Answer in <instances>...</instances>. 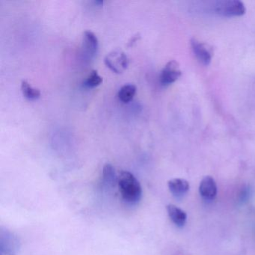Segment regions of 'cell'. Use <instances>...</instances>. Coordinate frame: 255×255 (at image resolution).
I'll list each match as a JSON object with an SVG mask.
<instances>
[{
    "mask_svg": "<svg viewBox=\"0 0 255 255\" xmlns=\"http://www.w3.org/2000/svg\"><path fill=\"white\" fill-rule=\"evenodd\" d=\"M249 195H250V189L249 188H246L242 191L241 195H240V198H241L242 201H246L249 198Z\"/></svg>",
    "mask_w": 255,
    "mask_h": 255,
    "instance_id": "15",
    "label": "cell"
},
{
    "mask_svg": "<svg viewBox=\"0 0 255 255\" xmlns=\"http://www.w3.org/2000/svg\"><path fill=\"white\" fill-rule=\"evenodd\" d=\"M191 47L192 51L198 62L207 66L210 65L213 59V49L208 44L198 41L196 38L191 40Z\"/></svg>",
    "mask_w": 255,
    "mask_h": 255,
    "instance_id": "5",
    "label": "cell"
},
{
    "mask_svg": "<svg viewBox=\"0 0 255 255\" xmlns=\"http://www.w3.org/2000/svg\"><path fill=\"white\" fill-rule=\"evenodd\" d=\"M104 62L112 71L119 74L128 68L129 61L126 53L121 49L117 48L106 56Z\"/></svg>",
    "mask_w": 255,
    "mask_h": 255,
    "instance_id": "4",
    "label": "cell"
},
{
    "mask_svg": "<svg viewBox=\"0 0 255 255\" xmlns=\"http://www.w3.org/2000/svg\"><path fill=\"white\" fill-rule=\"evenodd\" d=\"M21 91L25 98L29 100H36L41 96L39 89L32 87L26 80L22 81Z\"/></svg>",
    "mask_w": 255,
    "mask_h": 255,
    "instance_id": "13",
    "label": "cell"
},
{
    "mask_svg": "<svg viewBox=\"0 0 255 255\" xmlns=\"http://www.w3.org/2000/svg\"><path fill=\"white\" fill-rule=\"evenodd\" d=\"M136 92V87L132 84H127L122 86L119 92V98L124 103H128L133 98Z\"/></svg>",
    "mask_w": 255,
    "mask_h": 255,
    "instance_id": "12",
    "label": "cell"
},
{
    "mask_svg": "<svg viewBox=\"0 0 255 255\" xmlns=\"http://www.w3.org/2000/svg\"><path fill=\"white\" fill-rule=\"evenodd\" d=\"M118 185L122 198L129 204H136L142 196V189L136 177L128 171H122L118 177Z\"/></svg>",
    "mask_w": 255,
    "mask_h": 255,
    "instance_id": "1",
    "label": "cell"
},
{
    "mask_svg": "<svg viewBox=\"0 0 255 255\" xmlns=\"http://www.w3.org/2000/svg\"><path fill=\"white\" fill-rule=\"evenodd\" d=\"M181 74L178 62L174 60L170 61L161 71L159 76L161 84L165 86L172 84L178 80Z\"/></svg>",
    "mask_w": 255,
    "mask_h": 255,
    "instance_id": "6",
    "label": "cell"
},
{
    "mask_svg": "<svg viewBox=\"0 0 255 255\" xmlns=\"http://www.w3.org/2000/svg\"><path fill=\"white\" fill-rule=\"evenodd\" d=\"M98 39L92 31H86L83 34V53L86 59H92L98 50Z\"/></svg>",
    "mask_w": 255,
    "mask_h": 255,
    "instance_id": "7",
    "label": "cell"
},
{
    "mask_svg": "<svg viewBox=\"0 0 255 255\" xmlns=\"http://www.w3.org/2000/svg\"><path fill=\"white\" fill-rule=\"evenodd\" d=\"M214 11L224 17H239L245 14L246 8L240 0H222L216 2Z\"/></svg>",
    "mask_w": 255,
    "mask_h": 255,
    "instance_id": "2",
    "label": "cell"
},
{
    "mask_svg": "<svg viewBox=\"0 0 255 255\" xmlns=\"http://www.w3.org/2000/svg\"><path fill=\"white\" fill-rule=\"evenodd\" d=\"M200 195L207 201H212L216 198L217 186L214 179L210 176H206L201 180L199 186Z\"/></svg>",
    "mask_w": 255,
    "mask_h": 255,
    "instance_id": "8",
    "label": "cell"
},
{
    "mask_svg": "<svg viewBox=\"0 0 255 255\" xmlns=\"http://www.w3.org/2000/svg\"><path fill=\"white\" fill-rule=\"evenodd\" d=\"M20 247V240L14 233L1 228L0 231V252L2 255H16Z\"/></svg>",
    "mask_w": 255,
    "mask_h": 255,
    "instance_id": "3",
    "label": "cell"
},
{
    "mask_svg": "<svg viewBox=\"0 0 255 255\" xmlns=\"http://www.w3.org/2000/svg\"><path fill=\"white\" fill-rule=\"evenodd\" d=\"M166 210L170 219L176 226L179 228L184 226L187 219V215L183 210L173 204L167 206Z\"/></svg>",
    "mask_w": 255,
    "mask_h": 255,
    "instance_id": "10",
    "label": "cell"
},
{
    "mask_svg": "<svg viewBox=\"0 0 255 255\" xmlns=\"http://www.w3.org/2000/svg\"><path fill=\"white\" fill-rule=\"evenodd\" d=\"M168 189L176 198H181L189 190V183L187 180L181 178H174L168 183Z\"/></svg>",
    "mask_w": 255,
    "mask_h": 255,
    "instance_id": "9",
    "label": "cell"
},
{
    "mask_svg": "<svg viewBox=\"0 0 255 255\" xmlns=\"http://www.w3.org/2000/svg\"><path fill=\"white\" fill-rule=\"evenodd\" d=\"M103 82V78L98 74V71L93 70L84 82V86L89 88H95L99 86Z\"/></svg>",
    "mask_w": 255,
    "mask_h": 255,
    "instance_id": "14",
    "label": "cell"
},
{
    "mask_svg": "<svg viewBox=\"0 0 255 255\" xmlns=\"http://www.w3.org/2000/svg\"><path fill=\"white\" fill-rule=\"evenodd\" d=\"M118 177L114 167L111 164H106L103 169V180L105 185L108 186H115L116 183H118Z\"/></svg>",
    "mask_w": 255,
    "mask_h": 255,
    "instance_id": "11",
    "label": "cell"
}]
</instances>
